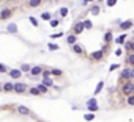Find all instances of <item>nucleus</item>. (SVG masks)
Segmentation results:
<instances>
[{
  "instance_id": "obj_1",
  "label": "nucleus",
  "mask_w": 134,
  "mask_h": 122,
  "mask_svg": "<svg viewBox=\"0 0 134 122\" xmlns=\"http://www.w3.org/2000/svg\"><path fill=\"white\" fill-rule=\"evenodd\" d=\"M122 94L123 95H131V94H134V83L131 80H126L125 83L122 85Z\"/></svg>"
},
{
  "instance_id": "obj_2",
  "label": "nucleus",
  "mask_w": 134,
  "mask_h": 122,
  "mask_svg": "<svg viewBox=\"0 0 134 122\" xmlns=\"http://www.w3.org/2000/svg\"><path fill=\"white\" fill-rule=\"evenodd\" d=\"M13 91H14L16 94H25L27 85L24 83V81H17V83H14V86H13Z\"/></svg>"
},
{
  "instance_id": "obj_3",
  "label": "nucleus",
  "mask_w": 134,
  "mask_h": 122,
  "mask_svg": "<svg viewBox=\"0 0 134 122\" xmlns=\"http://www.w3.org/2000/svg\"><path fill=\"white\" fill-rule=\"evenodd\" d=\"M87 108H88V111H91V113L98 111V102H96V99H95V97L87 102Z\"/></svg>"
},
{
  "instance_id": "obj_4",
  "label": "nucleus",
  "mask_w": 134,
  "mask_h": 122,
  "mask_svg": "<svg viewBox=\"0 0 134 122\" xmlns=\"http://www.w3.org/2000/svg\"><path fill=\"white\" fill-rule=\"evenodd\" d=\"M90 56H91L93 61H101V59L104 58V52H103V50H96V52H93Z\"/></svg>"
},
{
  "instance_id": "obj_5",
  "label": "nucleus",
  "mask_w": 134,
  "mask_h": 122,
  "mask_svg": "<svg viewBox=\"0 0 134 122\" xmlns=\"http://www.w3.org/2000/svg\"><path fill=\"white\" fill-rule=\"evenodd\" d=\"M41 72H43V67H41V66H32V67H30V75H32V77L41 75Z\"/></svg>"
},
{
  "instance_id": "obj_6",
  "label": "nucleus",
  "mask_w": 134,
  "mask_h": 122,
  "mask_svg": "<svg viewBox=\"0 0 134 122\" xmlns=\"http://www.w3.org/2000/svg\"><path fill=\"white\" fill-rule=\"evenodd\" d=\"M129 75H131V67H125V69L120 72V78L125 80V81H126V80H131Z\"/></svg>"
},
{
  "instance_id": "obj_7",
  "label": "nucleus",
  "mask_w": 134,
  "mask_h": 122,
  "mask_svg": "<svg viewBox=\"0 0 134 122\" xmlns=\"http://www.w3.org/2000/svg\"><path fill=\"white\" fill-rule=\"evenodd\" d=\"M84 30H85V27H84V22H77V24L74 25V34H81Z\"/></svg>"
},
{
  "instance_id": "obj_8",
  "label": "nucleus",
  "mask_w": 134,
  "mask_h": 122,
  "mask_svg": "<svg viewBox=\"0 0 134 122\" xmlns=\"http://www.w3.org/2000/svg\"><path fill=\"white\" fill-rule=\"evenodd\" d=\"M71 49H73V52H74V53H77V55H82V53H84L82 46H81V44H77V42H74V44L71 46Z\"/></svg>"
},
{
  "instance_id": "obj_9",
  "label": "nucleus",
  "mask_w": 134,
  "mask_h": 122,
  "mask_svg": "<svg viewBox=\"0 0 134 122\" xmlns=\"http://www.w3.org/2000/svg\"><path fill=\"white\" fill-rule=\"evenodd\" d=\"M16 110H17L19 114H22V116H29V114H30V110H29L27 107H22V105H17Z\"/></svg>"
},
{
  "instance_id": "obj_10",
  "label": "nucleus",
  "mask_w": 134,
  "mask_h": 122,
  "mask_svg": "<svg viewBox=\"0 0 134 122\" xmlns=\"http://www.w3.org/2000/svg\"><path fill=\"white\" fill-rule=\"evenodd\" d=\"M10 17H11V10L5 8V10H2V11H0V19H2V20L10 19Z\"/></svg>"
},
{
  "instance_id": "obj_11",
  "label": "nucleus",
  "mask_w": 134,
  "mask_h": 122,
  "mask_svg": "<svg viewBox=\"0 0 134 122\" xmlns=\"http://www.w3.org/2000/svg\"><path fill=\"white\" fill-rule=\"evenodd\" d=\"M120 30H129L134 24H132V20H125V22H120Z\"/></svg>"
},
{
  "instance_id": "obj_12",
  "label": "nucleus",
  "mask_w": 134,
  "mask_h": 122,
  "mask_svg": "<svg viewBox=\"0 0 134 122\" xmlns=\"http://www.w3.org/2000/svg\"><path fill=\"white\" fill-rule=\"evenodd\" d=\"M8 75L11 78H19V77L22 75V71L21 69H13V71H8Z\"/></svg>"
},
{
  "instance_id": "obj_13",
  "label": "nucleus",
  "mask_w": 134,
  "mask_h": 122,
  "mask_svg": "<svg viewBox=\"0 0 134 122\" xmlns=\"http://www.w3.org/2000/svg\"><path fill=\"white\" fill-rule=\"evenodd\" d=\"M41 83L44 85V86H47V88H52L54 86V80L51 78V77H43V81Z\"/></svg>"
},
{
  "instance_id": "obj_14",
  "label": "nucleus",
  "mask_w": 134,
  "mask_h": 122,
  "mask_svg": "<svg viewBox=\"0 0 134 122\" xmlns=\"http://www.w3.org/2000/svg\"><path fill=\"white\" fill-rule=\"evenodd\" d=\"M66 42L68 44H74V42H77V34H69V36H66Z\"/></svg>"
},
{
  "instance_id": "obj_15",
  "label": "nucleus",
  "mask_w": 134,
  "mask_h": 122,
  "mask_svg": "<svg viewBox=\"0 0 134 122\" xmlns=\"http://www.w3.org/2000/svg\"><path fill=\"white\" fill-rule=\"evenodd\" d=\"M126 64L128 66H134V52L132 53H129V55H126Z\"/></svg>"
},
{
  "instance_id": "obj_16",
  "label": "nucleus",
  "mask_w": 134,
  "mask_h": 122,
  "mask_svg": "<svg viewBox=\"0 0 134 122\" xmlns=\"http://www.w3.org/2000/svg\"><path fill=\"white\" fill-rule=\"evenodd\" d=\"M13 83H11V81H8V83H5L3 86H2V91H5V92H11L13 91Z\"/></svg>"
},
{
  "instance_id": "obj_17",
  "label": "nucleus",
  "mask_w": 134,
  "mask_h": 122,
  "mask_svg": "<svg viewBox=\"0 0 134 122\" xmlns=\"http://www.w3.org/2000/svg\"><path fill=\"white\" fill-rule=\"evenodd\" d=\"M103 88H104V81H100V83L96 85V88H95V91H93V95H98Z\"/></svg>"
},
{
  "instance_id": "obj_18",
  "label": "nucleus",
  "mask_w": 134,
  "mask_h": 122,
  "mask_svg": "<svg viewBox=\"0 0 134 122\" xmlns=\"http://www.w3.org/2000/svg\"><path fill=\"white\" fill-rule=\"evenodd\" d=\"M6 31H8V33H17V25H16V24H8Z\"/></svg>"
},
{
  "instance_id": "obj_19",
  "label": "nucleus",
  "mask_w": 134,
  "mask_h": 122,
  "mask_svg": "<svg viewBox=\"0 0 134 122\" xmlns=\"http://www.w3.org/2000/svg\"><path fill=\"white\" fill-rule=\"evenodd\" d=\"M36 88H38V91H40V94H46V92L49 91V88H47V86H44L43 83H40V85H36Z\"/></svg>"
},
{
  "instance_id": "obj_20",
  "label": "nucleus",
  "mask_w": 134,
  "mask_h": 122,
  "mask_svg": "<svg viewBox=\"0 0 134 122\" xmlns=\"http://www.w3.org/2000/svg\"><path fill=\"white\" fill-rule=\"evenodd\" d=\"M29 5H30V8H38L41 5V0H29Z\"/></svg>"
},
{
  "instance_id": "obj_21",
  "label": "nucleus",
  "mask_w": 134,
  "mask_h": 122,
  "mask_svg": "<svg viewBox=\"0 0 134 122\" xmlns=\"http://www.w3.org/2000/svg\"><path fill=\"white\" fill-rule=\"evenodd\" d=\"M126 105L128 107H134V94L126 95Z\"/></svg>"
},
{
  "instance_id": "obj_22",
  "label": "nucleus",
  "mask_w": 134,
  "mask_h": 122,
  "mask_svg": "<svg viewBox=\"0 0 134 122\" xmlns=\"http://www.w3.org/2000/svg\"><path fill=\"white\" fill-rule=\"evenodd\" d=\"M112 38H114L112 31H106V34H104V42H106V44H109L110 41H112Z\"/></svg>"
},
{
  "instance_id": "obj_23",
  "label": "nucleus",
  "mask_w": 134,
  "mask_h": 122,
  "mask_svg": "<svg viewBox=\"0 0 134 122\" xmlns=\"http://www.w3.org/2000/svg\"><path fill=\"white\" fill-rule=\"evenodd\" d=\"M51 75L60 77V75H63V71H62V69H51Z\"/></svg>"
},
{
  "instance_id": "obj_24",
  "label": "nucleus",
  "mask_w": 134,
  "mask_h": 122,
  "mask_svg": "<svg viewBox=\"0 0 134 122\" xmlns=\"http://www.w3.org/2000/svg\"><path fill=\"white\" fill-rule=\"evenodd\" d=\"M84 22V27H85V30H90L91 27H93V24H91V20L90 19H85V20H82Z\"/></svg>"
},
{
  "instance_id": "obj_25",
  "label": "nucleus",
  "mask_w": 134,
  "mask_h": 122,
  "mask_svg": "<svg viewBox=\"0 0 134 122\" xmlns=\"http://www.w3.org/2000/svg\"><path fill=\"white\" fill-rule=\"evenodd\" d=\"M125 41H126V34H122V36H118V38L115 39V42H117V44H125Z\"/></svg>"
},
{
  "instance_id": "obj_26",
  "label": "nucleus",
  "mask_w": 134,
  "mask_h": 122,
  "mask_svg": "<svg viewBox=\"0 0 134 122\" xmlns=\"http://www.w3.org/2000/svg\"><path fill=\"white\" fill-rule=\"evenodd\" d=\"M29 94H30V95H38V94H40V91H38V88H36V86H33V88H30V89H29Z\"/></svg>"
},
{
  "instance_id": "obj_27",
  "label": "nucleus",
  "mask_w": 134,
  "mask_h": 122,
  "mask_svg": "<svg viewBox=\"0 0 134 122\" xmlns=\"http://www.w3.org/2000/svg\"><path fill=\"white\" fill-rule=\"evenodd\" d=\"M47 49H49V50H59V49H60V46H59V44L51 42V44H47Z\"/></svg>"
},
{
  "instance_id": "obj_28",
  "label": "nucleus",
  "mask_w": 134,
  "mask_h": 122,
  "mask_svg": "<svg viewBox=\"0 0 134 122\" xmlns=\"http://www.w3.org/2000/svg\"><path fill=\"white\" fill-rule=\"evenodd\" d=\"M84 119H85L87 122H90V120H93V119H95V114H93V113H87V114L84 116Z\"/></svg>"
},
{
  "instance_id": "obj_29",
  "label": "nucleus",
  "mask_w": 134,
  "mask_h": 122,
  "mask_svg": "<svg viewBox=\"0 0 134 122\" xmlns=\"http://www.w3.org/2000/svg\"><path fill=\"white\" fill-rule=\"evenodd\" d=\"M29 20H30V24H32L33 27H38V19H36V17L30 16V17H29Z\"/></svg>"
},
{
  "instance_id": "obj_30",
  "label": "nucleus",
  "mask_w": 134,
  "mask_h": 122,
  "mask_svg": "<svg viewBox=\"0 0 134 122\" xmlns=\"http://www.w3.org/2000/svg\"><path fill=\"white\" fill-rule=\"evenodd\" d=\"M0 74H8V67L2 63H0Z\"/></svg>"
},
{
  "instance_id": "obj_31",
  "label": "nucleus",
  "mask_w": 134,
  "mask_h": 122,
  "mask_svg": "<svg viewBox=\"0 0 134 122\" xmlns=\"http://www.w3.org/2000/svg\"><path fill=\"white\" fill-rule=\"evenodd\" d=\"M117 2H118V0H106V5L107 6H115Z\"/></svg>"
},
{
  "instance_id": "obj_32",
  "label": "nucleus",
  "mask_w": 134,
  "mask_h": 122,
  "mask_svg": "<svg viewBox=\"0 0 134 122\" xmlns=\"http://www.w3.org/2000/svg\"><path fill=\"white\" fill-rule=\"evenodd\" d=\"M59 13H60V16H62V17H65V16L68 14V8H66V6H63V8H60V11H59Z\"/></svg>"
},
{
  "instance_id": "obj_33",
  "label": "nucleus",
  "mask_w": 134,
  "mask_h": 122,
  "mask_svg": "<svg viewBox=\"0 0 134 122\" xmlns=\"http://www.w3.org/2000/svg\"><path fill=\"white\" fill-rule=\"evenodd\" d=\"M30 67H32L30 64H22V66H21V71H22V72H30Z\"/></svg>"
},
{
  "instance_id": "obj_34",
  "label": "nucleus",
  "mask_w": 134,
  "mask_h": 122,
  "mask_svg": "<svg viewBox=\"0 0 134 122\" xmlns=\"http://www.w3.org/2000/svg\"><path fill=\"white\" fill-rule=\"evenodd\" d=\"M49 22H51V27H57V25L60 24V20H59V19H51Z\"/></svg>"
},
{
  "instance_id": "obj_35",
  "label": "nucleus",
  "mask_w": 134,
  "mask_h": 122,
  "mask_svg": "<svg viewBox=\"0 0 134 122\" xmlns=\"http://www.w3.org/2000/svg\"><path fill=\"white\" fill-rule=\"evenodd\" d=\"M93 16H96V14H100V6H93L91 8V11H90Z\"/></svg>"
},
{
  "instance_id": "obj_36",
  "label": "nucleus",
  "mask_w": 134,
  "mask_h": 122,
  "mask_svg": "<svg viewBox=\"0 0 134 122\" xmlns=\"http://www.w3.org/2000/svg\"><path fill=\"white\" fill-rule=\"evenodd\" d=\"M41 19H43V20H51V14H49V13H43V14H41Z\"/></svg>"
},
{
  "instance_id": "obj_37",
  "label": "nucleus",
  "mask_w": 134,
  "mask_h": 122,
  "mask_svg": "<svg viewBox=\"0 0 134 122\" xmlns=\"http://www.w3.org/2000/svg\"><path fill=\"white\" fill-rule=\"evenodd\" d=\"M118 67H120V64H112V66L109 67V71H110V72H114V71H115V69H118Z\"/></svg>"
},
{
  "instance_id": "obj_38",
  "label": "nucleus",
  "mask_w": 134,
  "mask_h": 122,
  "mask_svg": "<svg viewBox=\"0 0 134 122\" xmlns=\"http://www.w3.org/2000/svg\"><path fill=\"white\" fill-rule=\"evenodd\" d=\"M131 44H132V41H128V42H125V49H126V50H131Z\"/></svg>"
},
{
  "instance_id": "obj_39",
  "label": "nucleus",
  "mask_w": 134,
  "mask_h": 122,
  "mask_svg": "<svg viewBox=\"0 0 134 122\" xmlns=\"http://www.w3.org/2000/svg\"><path fill=\"white\" fill-rule=\"evenodd\" d=\"M62 36H63V31H62V33H55V34H52L51 38H52V39H55V38H62Z\"/></svg>"
},
{
  "instance_id": "obj_40",
  "label": "nucleus",
  "mask_w": 134,
  "mask_h": 122,
  "mask_svg": "<svg viewBox=\"0 0 134 122\" xmlns=\"http://www.w3.org/2000/svg\"><path fill=\"white\" fill-rule=\"evenodd\" d=\"M41 75H43V77H49V75H51V71H47V69H46V71H43V72H41Z\"/></svg>"
},
{
  "instance_id": "obj_41",
  "label": "nucleus",
  "mask_w": 134,
  "mask_h": 122,
  "mask_svg": "<svg viewBox=\"0 0 134 122\" xmlns=\"http://www.w3.org/2000/svg\"><path fill=\"white\" fill-rule=\"evenodd\" d=\"M101 50H103V52H104V53H106V52H107V50H109V46H107V44H106V46H103V49H101Z\"/></svg>"
},
{
  "instance_id": "obj_42",
  "label": "nucleus",
  "mask_w": 134,
  "mask_h": 122,
  "mask_svg": "<svg viewBox=\"0 0 134 122\" xmlns=\"http://www.w3.org/2000/svg\"><path fill=\"white\" fill-rule=\"evenodd\" d=\"M129 78H131V80H132V78H134V66H132V67H131V75H129Z\"/></svg>"
},
{
  "instance_id": "obj_43",
  "label": "nucleus",
  "mask_w": 134,
  "mask_h": 122,
  "mask_svg": "<svg viewBox=\"0 0 134 122\" xmlns=\"http://www.w3.org/2000/svg\"><path fill=\"white\" fill-rule=\"evenodd\" d=\"M115 55L120 56V55H122V49H117V50H115Z\"/></svg>"
},
{
  "instance_id": "obj_44",
  "label": "nucleus",
  "mask_w": 134,
  "mask_h": 122,
  "mask_svg": "<svg viewBox=\"0 0 134 122\" xmlns=\"http://www.w3.org/2000/svg\"><path fill=\"white\" fill-rule=\"evenodd\" d=\"M131 50L134 52V41H132V44H131Z\"/></svg>"
},
{
  "instance_id": "obj_45",
  "label": "nucleus",
  "mask_w": 134,
  "mask_h": 122,
  "mask_svg": "<svg viewBox=\"0 0 134 122\" xmlns=\"http://www.w3.org/2000/svg\"><path fill=\"white\" fill-rule=\"evenodd\" d=\"M2 86H3V85H0V91H2Z\"/></svg>"
},
{
  "instance_id": "obj_46",
  "label": "nucleus",
  "mask_w": 134,
  "mask_h": 122,
  "mask_svg": "<svg viewBox=\"0 0 134 122\" xmlns=\"http://www.w3.org/2000/svg\"><path fill=\"white\" fill-rule=\"evenodd\" d=\"M98 2H104V0H98Z\"/></svg>"
},
{
  "instance_id": "obj_47",
  "label": "nucleus",
  "mask_w": 134,
  "mask_h": 122,
  "mask_svg": "<svg viewBox=\"0 0 134 122\" xmlns=\"http://www.w3.org/2000/svg\"><path fill=\"white\" fill-rule=\"evenodd\" d=\"M132 41H134V38H132Z\"/></svg>"
}]
</instances>
